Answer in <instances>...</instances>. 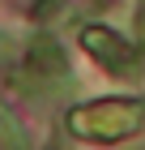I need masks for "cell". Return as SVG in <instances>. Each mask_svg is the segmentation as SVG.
Instances as JSON below:
<instances>
[{"mask_svg": "<svg viewBox=\"0 0 145 150\" xmlns=\"http://www.w3.org/2000/svg\"><path fill=\"white\" fill-rule=\"evenodd\" d=\"M68 129L77 137H94V142L145 133V99H115V103L77 107V112H68Z\"/></svg>", "mask_w": 145, "mask_h": 150, "instance_id": "cell-1", "label": "cell"}, {"mask_svg": "<svg viewBox=\"0 0 145 150\" xmlns=\"http://www.w3.org/2000/svg\"><path fill=\"white\" fill-rule=\"evenodd\" d=\"M81 43H85V52H90V56H98L102 64H107V69H115L120 77H137L141 60H137V52L124 43L120 35L102 30V26H85V30H81Z\"/></svg>", "mask_w": 145, "mask_h": 150, "instance_id": "cell-2", "label": "cell"}, {"mask_svg": "<svg viewBox=\"0 0 145 150\" xmlns=\"http://www.w3.org/2000/svg\"><path fill=\"white\" fill-rule=\"evenodd\" d=\"M26 69L39 73V77L64 81V77H68V60H64V52H60L56 39H47V35H43V39H34L30 52H26Z\"/></svg>", "mask_w": 145, "mask_h": 150, "instance_id": "cell-3", "label": "cell"}, {"mask_svg": "<svg viewBox=\"0 0 145 150\" xmlns=\"http://www.w3.org/2000/svg\"><path fill=\"white\" fill-rule=\"evenodd\" d=\"M0 142H4L9 150H22V146H26V133H22V125L13 120V112H9L4 103H0Z\"/></svg>", "mask_w": 145, "mask_h": 150, "instance_id": "cell-4", "label": "cell"}, {"mask_svg": "<svg viewBox=\"0 0 145 150\" xmlns=\"http://www.w3.org/2000/svg\"><path fill=\"white\" fill-rule=\"evenodd\" d=\"M9 56H13V39L0 30V60H9Z\"/></svg>", "mask_w": 145, "mask_h": 150, "instance_id": "cell-5", "label": "cell"}, {"mask_svg": "<svg viewBox=\"0 0 145 150\" xmlns=\"http://www.w3.org/2000/svg\"><path fill=\"white\" fill-rule=\"evenodd\" d=\"M137 35L145 39V4H141V13H137Z\"/></svg>", "mask_w": 145, "mask_h": 150, "instance_id": "cell-6", "label": "cell"}]
</instances>
